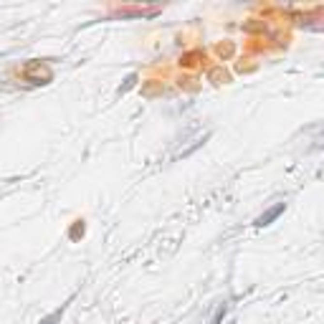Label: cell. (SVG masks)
<instances>
[{
  "label": "cell",
  "instance_id": "1",
  "mask_svg": "<svg viewBox=\"0 0 324 324\" xmlns=\"http://www.w3.org/2000/svg\"><path fill=\"white\" fill-rule=\"evenodd\" d=\"M284 208H286V203H276L271 210H266V213L261 216V218H256V226H259V228H263V226H269V223L271 220H276L278 216H281L284 213Z\"/></svg>",
  "mask_w": 324,
  "mask_h": 324
}]
</instances>
